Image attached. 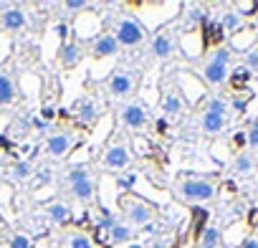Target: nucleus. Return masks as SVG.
<instances>
[{
    "mask_svg": "<svg viewBox=\"0 0 258 248\" xmlns=\"http://www.w3.org/2000/svg\"><path fill=\"white\" fill-rule=\"evenodd\" d=\"M233 145H235V147H243V145H248V137H245V132H238V135H235V140H233Z\"/></svg>",
    "mask_w": 258,
    "mask_h": 248,
    "instance_id": "39",
    "label": "nucleus"
},
{
    "mask_svg": "<svg viewBox=\"0 0 258 248\" xmlns=\"http://www.w3.org/2000/svg\"><path fill=\"white\" fill-rule=\"evenodd\" d=\"M208 111H210V114H220V116H225L228 104H225L223 99H210V101H208Z\"/></svg>",
    "mask_w": 258,
    "mask_h": 248,
    "instance_id": "27",
    "label": "nucleus"
},
{
    "mask_svg": "<svg viewBox=\"0 0 258 248\" xmlns=\"http://www.w3.org/2000/svg\"><path fill=\"white\" fill-rule=\"evenodd\" d=\"M114 38H116L119 46H137V43L145 38V31H142V26H140L137 21L124 18V21H119Z\"/></svg>",
    "mask_w": 258,
    "mask_h": 248,
    "instance_id": "4",
    "label": "nucleus"
},
{
    "mask_svg": "<svg viewBox=\"0 0 258 248\" xmlns=\"http://www.w3.org/2000/svg\"><path fill=\"white\" fill-rule=\"evenodd\" d=\"M172 48H175L172 33H170V31H160V33L155 36V41H152V51H155V56L167 58V56L172 53Z\"/></svg>",
    "mask_w": 258,
    "mask_h": 248,
    "instance_id": "11",
    "label": "nucleus"
},
{
    "mask_svg": "<svg viewBox=\"0 0 258 248\" xmlns=\"http://www.w3.org/2000/svg\"><path fill=\"white\" fill-rule=\"evenodd\" d=\"M223 41V26L220 23H213V26H208V41L205 43H220ZM203 43V46H205Z\"/></svg>",
    "mask_w": 258,
    "mask_h": 248,
    "instance_id": "24",
    "label": "nucleus"
},
{
    "mask_svg": "<svg viewBox=\"0 0 258 248\" xmlns=\"http://www.w3.org/2000/svg\"><path fill=\"white\" fill-rule=\"evenodd\" d=\"M0 26L8 28V31H21L26 26V13L18 11V8H8L0 13Z\"/></svg>",
    "mask_w": 258,
    "mask_h": 248,
    "instance_id": "10",
    "label": "nucleus"
},
{
    "mask_svg": "<svg viewBox=\"0 0 258 248\" xmlns=\"http://www.w3.org/2000/svg\"><path fill=\"white\" fill-rule=\"evenodd\" d=\"M233 167H235V172H250L253 170V160L248 155H238L233 160Z\"/></svg>",
    "mask_w": 258,
    "mask_h": 248,
    "instance_id": "22",
    "label": "nucleus"
},
{
    "mask_svg": "<svg viewBox=\"0 0 258 248\" xmlns=\"http://www.w3.org/2000/svg\"><path fill=\"white\" fill-rule=\"evenodd\" d=\"M41 119L51 124V121L56 119V109H53V106H43V109H41Z\"/></svg>",
    "mask_w": 258,
    "mask_h": 248,
    "instance_id": "32",
    "label": "nucleus"
},
{
    "mask_svg": "<svg viewBox=\"0 0 258 248\" xmlns=\"http://www.w3.org/2000/svg\"><path fill=\"white\" fill-rule=\"evenodd\" d=\"M11 175H13L16 180H26V177L31 175V165H28V162H16L13 170H11Z\"/></svg>",
    "mask_w": 258,
    "mask_h": 248,
    "instance_id": "26",
    "label": "nucleus"
},
{
    "mask_svg": "<svg viewBox=\"0 0 258 248\" xmlns=\"http://www.w3.org/2000/svg\"><path fill=\"white\" fill-rule=\"evenodd\" d=\"M119 51V43L114 36H99L96 43H94V56L101 58V56H114Z\"/></svg>",
    "mask_w": 258,
    "mask_h": 248,
    "instance_id": "12",
    "label": "nucleus"
},
{
    "mask_svg": "<svg viewBox=\"0 0 258 248\" xmlns=\"http://www.w3.org/2000/svg\"><path fill=\"white\" fill-rule=\"evenodd\" d=\"M101 213H104V218H101V223H99V228H109V230H111V228L116 225V220H114V218H111V215H109L106 210H101Z\"/></svg>",
    "mask_w": 258,
    "mask_h": 248,
    "instance_id": "33",
    "label": "nucleus"
},
{
    "mask_svg": "<svg viewBox=\"0 0 258 248\" xmlns=\"http://www.w3.org/2000/svg\"><path fill=\"white\" fill-rule=\"evenodd\" d=\"M126 218L135 225H147L155 218V208L145 200H132V203H126Z\"/></svg>",
    "mask_w": 258,
    "mask_h": 248,
    "instance_id": "5",
    "label": "nucleus"
},
{
    "mask_svg": "<svg viewBox=\"0 0 258 248\" xmlns=\"http://www.w3.org/2000/svg\"><path fill=\"white\" fill-rule=\"evenodd\" d=\"M220 245V230L218 228H208L200 235V248H218Z\"/></svg>",
    "mask_w": 258,
    "mask_h": 248,
    "instance_id": "16",
    "label": "nucleus"
},
{
    "mask_svg": "<svg viewBox=\"0 0 258 248\" xmlns=\"http://www.w3.org/2000/svg\"><path fill=\"white\" fill-rule=\"evenodd\" d=\"M69 11H81L84 6H86V0H66V3H63Z\"/></svg>",
    "mask_w": 258,
    "mask_h": 248,
    "instance_id": "35",
    "label": "nucleus"
},
{
    "mask_svg": "<svg viewBox=\"0 0 258 248\" xmlns=\"http://www.w3.org/2000/svg\"><path fill=\"white\" fill-rule=\"evenodd\" d=\"M235 8H238L235 13L243 18V13H255L258 11V3H235Z\"/></svg>",
    "mask_w": 258,
    "mask_h": 248,
    "instance_id": "31",
    "label": "nucleus"
},
{
    "mask_svg": "<svg viewBox=\"0 0 258 248\" xmlns=\"http://www.w3.org/2000/svg\"><path fill=\"white\" fill-rule=\"evenodd\" d=\"M245 66H248V69H258V51H250V53L245 56Z\"/></svg>",
    "mask_w": 258,
    "mask_h": 248,
    "instance_id": "34",
    "label": "nucleus"
},
{
    "mask_svg": "<svg viewBox=\"0 0 258 248\" xmlns=\"http://www.w3.org/2000/svg\"><path fill=\"white\" fill-rule=\"evenodd\" d=\"M56 36H58L61 41H66V38H69V26H66V23H58V26H56Z\"/></svg>",
    "mask_w": 258,
    "mask_h": 248,
    "instance_id": "36",
    "label": "nucleus"
},
{
    "mask_svg": "<svg viewBox=\"0 0 258 248\" xmlns=\"http://www.w3.org/2000/svg\"><path fill=\"white\" fill-rule=\"evenodd\" d=\"M121 121L126 124V127H132V130L145 127V121H147V111H145V106H140V104H129V106L121 111Z\"/></svg>",
    "mask_w": 258,
    "mask_h": 248,
    "instance_id": "9",
    "label": "nucleus"
},
{
    "mask_svg": "<svg viewBox=\"0 0 258 248\" xmlns=\"http://www.w3.org/2000/svg\"><path fill=\"white\" fill-rule=\"evenodd\" d=\"M233 106H235L238 111H243V109H245V99H235V104H233Z\"/></svg>",
    "mask_w": 258,
    "mask_h": 248,
    "instance_id": "41",
    "label": "nucleus"
},
{
    "mask_svg": "<svg viewBox=\"0 0 258 248\" xmlns=\"http://www.w3.org/2000/svg\"><path fill=\"white\" fill-rule=\"evenodd\" d=\"M69 185H71V190H74V195L79 200H89L94 195V182H91L86 167H81V165L69 170Z\"/></svg>",
    "mask_w": 258,
    "mask_h": 248,
    "instance_id": "3",
    "label": "nucleus"
},
{
    "mask_svg": "<svg viewBox=\"0 0 258 248\" xmlns=\"http://www.w3.org/2000/svg\"><path fill=\"white\" fill-rule=\"evenodd\" d=\"M48 218L51 220H56V223H66L69 220V208L63 205V203H53V205H48Z\"/></svg>",
    "mask_w": 258,
    "mask_h": 248,
    "instance_id": "18",
    "label": "nucleus"
},
{
    "mask_svg": "<svg viewBox=\"0 0 258 248\" xmlns=\"http://www.w3.org/2000/svg\"><path fill=\"white\" fill-rule=\"evenodd\" d=\"M228 64H230V51L228 48H218L215 56H213V61L203 71L205 81L208 84H223L225 76H228Z\"/></svg>",
    "mask_w": 258,
    "mask_h": 248,
    "instance_id": "2",
    "label": "nucleus"
},
{
    "mask_svg": "<svg viewBox=\"0 0 258 248\" xmlns=\"http://www.w3.org/2000/svg\"><path fill=\"white\" fill-rule=\"evenodd\" d=\"M135 182H137V175H135V172H126V175H121V177L116 180V185H119L121 190H129V188H135Z\"/></svg>",
    "mask_w": 258,
    "mask_h": 248,
    "instance_id": "29",
    "label": "nucleus"
},
{
    "mask_svg": "<svg viewBox=\"0 0 258 248\" xmlns=\"http://www.w3.org/2000/svg\"><path fill=\"white\" fill-rule=\"evenodd\" d=\"M8 248H31V238H28V235H23V233H18V235H13V238H11Z\"/></svg>",
    "mask_w": 258,
    "mask_h": 248,
    "instance_id": "28",
    "label": "nucleus"
},
{
    "mask_svg": "<svg viewBox=\"0 0 258 248\" xmlns=\"http://www.w3.org/2000/svg\"><path fill=\"white\" fill-rule=\"evenodd\" d=\"M240 23H243V18H240L235 11H228V13H223V18H220L223 31H238V28H240Z\"/></svg>",
    "mask_w": 258,
    "mask_h": 248,
    "instance_id": "17",
    "label": "nucleus"
},
{
    "mask_svg": "<svg viewBox=\"0 0 258 248\" xmlns=\"http://www.w3.org/2000/svg\"><path fill=\"white\" fill-rule=\"evenodd\" d=\"M129 248H142V245H137V243H132V245H129Z\"/></svg>",
    "mask_w": 258,
    "mask_h": 248,
    "instance_id": "43",
    "label": "nucleus"
},
{
    "mask_svg": "<svg viewBox=\"0 0 258 248\" xmlns=\"http://www.w3.org/2000/svg\"><path fill=\"white\" fill-rule=\"evenodd\" d=\"M255 26H258V18H255Z\"/></svg>",
    "mask_w": 258,
    "mask_h": 248,
    "instance_id": "44",
    "label": "nucleus"
},
{
    "mask_svg": "<svg viewBox=\"0 0 258 248\" xmlns=\"http://www.w3.org/2000/svg\"><path fill=\"white\" fill-rule=\"evenodd\" d=\"M16 99V86L8 74H0V104H11Z\"/></svg>",
    "mask_w": 258,
    "mask_h": 248,
    "instance_id": "15",
    "label": "nucleus"
},
{
    "mask_svg": "<svg viewBox=\"0 0 258 248\" xmlns=\"http://www.w3.org/2000/svg\"><path fill=\"white\" fill-rule=\"evenodd\" d=\"M33 127H36L38 132H46V130L51 127V124H48V121H43L41 116H36V119H33Z\"/></svg>",
    "mask_w": 258,
    "mask_h": 248,
    "instance_id": "37",
    "label": "nucleus"
},
{
    "mask_svg": "<svg viewBox=\"0 0 258 248\" xmlns=\"http://www.w3.org/2000/svg\"><path fill=\"white\" fill-rule=\"evenodd\" d=\"M240 248H258V238H245L240 243Z\"/></svg>",
    "mask_w": 258,
    "mask_h": 248,
    "instance_id": "40",
    "label": "nucleus"
},
{
    "mask_svg": "<svg viewBox=\"0 0 258 248\" xmlns=\"http://www.w3.org/2000/svg\"><path fill=\"white\" fill-rule=\"evenodd\" d=\"M129 150L119 142V145H111L106 152H104V167H109V170H121V167H126L129 165Z\"/></svg>",
    "mask_w": 258,
    "mask_h": 248,
    "instance_id": "7",
    "label": "nucleus"
},
{
    "mask_svg": "<svg viewBox=\"0 0 258 248\" xmlns=\"http://www.w3.org/2000/svg\"><path fill=\"white\" fill-rule=\"evenodd\" d=\"M71 145H74V135H71V132H56V135H51L48 142H46V147H48V152H51L53 157H63V155L71 150Z\"/></svg>",
    "mask_w": 258,
    "mask_h": 248,
    "instance_id": "8",
    "label": "nucleus"
},
{
    "mask_svg": "<svg viewBox=\"0 0 258 248\" xmlns=\"http://www.w3.org/2000/svg\"><path fill=\"white\" fill-rule=\"evenodd\" d=\"M76 109H79V116H84L86 121H94V119H96V106L91 104V99L76 101Z\"/></svg>",
    "mask_w": 258,
    "mask_h": 248,
    "instance_id": "19",
    "label": "nucleus"
},
{
    "mask_svg": "<svg viewBox=\"0 0 258 248\" xmlns=\"http://www.w3.org/2000/svg\"><path fill=\"white\" fill-rule=\"evenodd\" d=\"M111 238H114V240H129V238H132V228L116 223V225L111 228Z\"/></svg>",
    "mask_w": 258,
    "mask_h": 248,
    "instance_id": "23",
    "label": "nucleus"
},
{
    "mask_svg": "<svg viewBox=\"0 0 258 248\" xmlns=\"http://www.w3.org/2000/svg\"><path fill=\"white\" fill-rule=\"evenodd\" d=\"M135 89V76L129 71H114L109 79V91L111 96H129Z\"/></svg>",
    "mask_w": 258,
    "mask_h": 248,
    "instance_id": "6",
    "label": "nucleus"
},
{
    "mask_svg": "<svg viewBox=\"0 0 258 248\" xmlns=\"http://www.w3.org/2000/svg\"><path fill=\"white\" fill-rule=\"evenodd\" d=\"M69 248H94V243H91V238L86 233H76V235H71Z\"/></svg>",
    "mask_w": 258,
    "mask_h": 248,
    "instance_id": "21",
    "label": "nucleus"
},
{
    "mask_svg": "<svg viewBox=\"0 0 258 248\" xmlns=\"http://www.w3.org/2000/svg\"><path fill=\"white\" fill-rule=\"evenodd\" d=\"M203 130H205V132H210V135L223 132V130H225V116L205 111V116H203Z\"/></svg>",
    "mask_w": 258,
    "mask_h": 248,
    "instance_id": "14",
    "label": "nucleus"
},
{
    "mask_svg": "<svg viewBox=\"0 0 258 248\" xmlns=\"http://www.w3.org/2000/svg\"><path fill=\"white\" fill-rule=\"evenodd\" d=\"M177 193L185 200H210L215 195V185L210 180H203V177H187L180 182Z\"/></svg>",
    "mask_w": 258,
    "mask_h": 248,
    "instance_id": "1",
    "label": "nucleus"
},
{
    "mask_svg": "<svg viewBox=\"0 0 258 248\" xmlns=\"http://www.w3.org/2000/svg\"><path fill=\"white\" fill-rule=\"evenodd\" d=\"M38 182H41V185H46V182H51V170H48V167H43V170L38 172Z\"/></svg>",
    "mask_w": 258,
    "mask_h": 248,
    "instance_id": "38",
    "label": "nucleus"
},
{
    "mask_svg": "<svg viewBox=\"0 0 258 248\" xmlns=\"http://www.w3.org/2000/svg\"><path fill=\"white\" fill-rule=\"evenodd\" d=\"M58 56H61V66L71 69V66H76V64H79V58H81V48H79L76 43H63Z\"/></svg>",
    "mask_w": 258,
    "mask_h": 248,
    "instance_id": "13",
    "label": "nucleus"
},
{
    "mask_svg": "<svg viewBox=\"0 0 258 248\" xmlns=\"http://www.w3.org/2000/svg\"><path fill=\"white\" fill-rule=\"evenodd\" d=\"M245 137H248V145H250V147H258V119L250 124V130H248Z\"/></svg>",
    "mask_w": 258,
    "mask_h": 248,
    "instance_id": "30",
    "label": "nucleus"
},
{
    "mask_svg": "<svg viewBox=\"0 0 258 248\" xmlns=\"http://www.w3.org/2000/svg\"><path fill=\"white\" fill-rule=\"evenodd\" d=\"M180 106H182V104H180V99H177L175 94H167V96H165V101H162V109H165L167 114L180 111Z\"/></svg>",
    "mask_w": 258,
    "mask_h": 248,
    "instance_id": "25",
    "label": "nucleus"
},
{
    "mask_svg": "<svg viewBox=\"0 0 258 248\" xmlns=\"http://www.w3.org/2000/svg\"><path fill=\"white\" fill-rule=\"evenodd\" d=\"M248 79H250V69L248 66L233 69V86H243V84H248Z\"/></svg>",
    "mask_w": 258,
    "mask_h": 248,
    "instance_id": "20",
    "label": "nucleus"
},
{
    "mask_svg": "<svg viewBox=\"0 0 258 248\" xmlns=\"http://www.w3.org/2000/svg\"><path fill=\"white\" fill-rule=\"evenodd\" d=\"M157 130H160V132L167 130V121H165V119H157Z\"/></svg>",
    "mask_w": 258,
    "mask_h": 248,
    "instance_id": "42",
    "label": "nucleus"
}]
</instances>
